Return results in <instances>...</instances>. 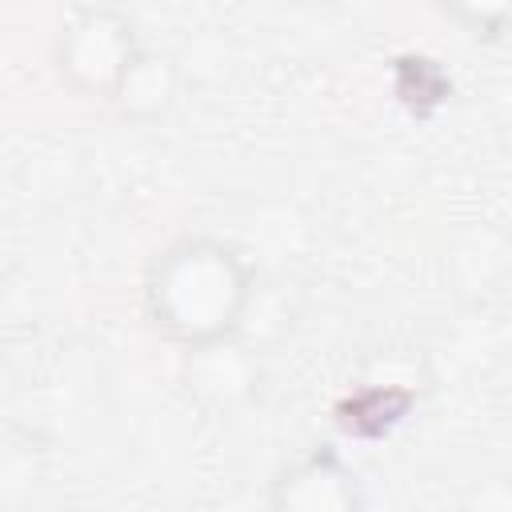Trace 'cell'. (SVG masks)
I'll list each match as a JSON object with an SVG mask.
<instances>
[{"mask_svg": "<svg viewBox=\"0 0 512 512\" xmlns=\"http://www.w3.org/2000/svg\"><path fill=\"white\" fill-rule=\"evenodd\" d=\"M252 296L256 276L244 252L208 232L168 240L144 268V320L180 352L240 336Z\"/></svg>", "mask_w": 512, "mask_h": 512, "instance_id": "6da1fadb", "label": "cell"}, {"mask_svg": "<svg viewBox=\"0 0 512 512\" xmlns=\"http://www.w3.org/2000/svg\"><path fill=\"white\" fill-rule=\"evenodd\" d=\"M140 48L144 44L136 36V20L124 8L80 4L60 20L52 36V68L76 96L112 104Z\"/></svg>", "mask_w": 512, "mask_h": 512, "instance_id": "7a4b0ae2", "label": "cell"}, {"mask_svg": "<svg viewBox=\"0 0 512 512\" xmlns=\"http://www.w3.org/2000/svg\"><path fill=\"white\" fill-rule=\"evenodd\" d=\"M360 476L332 444H312L276 468L268 484V512H364Z\"/></svg>", "mask_w": 512, "mask_h": 512, "instance_id": "3957f363", "label": "cell"}, {"mask_svg": "<svg viewBox=\"0 0 512 512\" xmlns=\"http://www.w3.org/2000/svg\"><path fill=\"white\" fill-rule=\"evenodd\" d=\"M180 384L200 408L232 412V408H244L260 392V360L256 352L240 344V336H232V340L184 352Z\"/></svg>", "mask_w": 512, "mask_h": 512, "instance_id": "277c9868", "label": "cell"}, {"mask_svg": "<svg viewBox=\"0 0 512 512\" xmlns=\"http://www.w3.org/2000/svg\"><path fill=\"white\" fill-rule=\"evenodd\" d=\"M180 84H184V76H180L176 56H168L160 48H140V56L132 60V68L124 72V80L112 96V108L132 124H156L176 108Z\"/></svg>", "mask_w": 512, "mask_h": 512, "instance_id": "5b68a950", "label": "cell"}, {"mask_svg": "<svg viewBox=\"0 0 512 512\" xmlns=\"http://www.w3.org/2000/svg\"><path fill=\"white\" fill-rule=\"evenodd\" d=\"M444 16L464 24V32H472L476 40H496L512 32V4H480V8L464 4V8H444Z\"/></svg>", "mask_w": 512, "mask_h": 512, "instance_id": "8992f818", "label": "cell"}, {"mask_svg": "<svg viewBox=\"0 0 512 512\" xmlns=\"http://www.w3.org/2000/svg\"><path fill=\"white\" fill-rule=\"evenodd\" d=\"M460 512H512V480L508 476H492V480L476 484L464 496Z\"/></svg>", "mask_w": 512, "mask_h": 512, "instance_id": "52a82bcc", "label": "cell"}]
</instances>
